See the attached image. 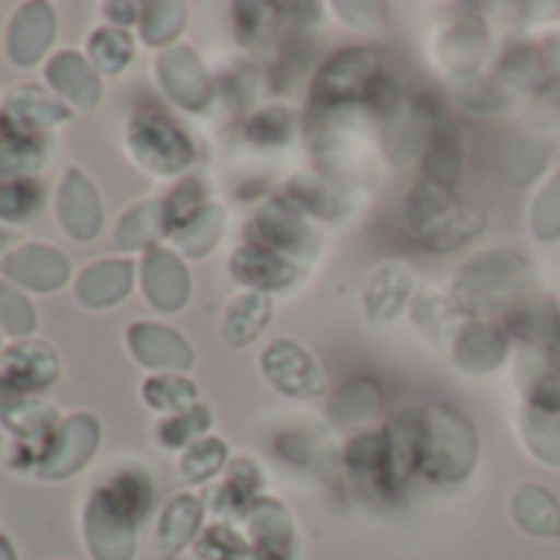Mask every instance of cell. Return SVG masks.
Segmentation results:
<instances>
[{"mask_svg": "<svg viewBox=\"0 0 560 560\" xmlns=\"http://www.w3.org/2000/svg\"><path fill=\"white\" fill-rule=\"evenodd\" d=\"M383 54L376 47H347L337 50L314 80L311 113H343L366 103L370 90L383 77Z\"/></svg>", "mask_w": 560, "mask_h": 560, "instance_id": "cell-5", "label": "cell"}, {"mask_svg": "<svg viewBox=\"0 0 560 560\" xmlns=\"http://www.w3.org/2000/svg\"><path fill=\"white\" fill-rule=\"evenodd\" d=\"M165 234H172L165 198H149L126 211V218L119 221V231H116V244L122 250H152V247H159V241Z\"/></svg>", "mask_w": 560, "mask_h": 560, "instance_id": "cell-36", "label": "cell"}, {"mask_svg": "<svg viewBox=\"0 0 560 560\" xmlns=\"http://www.w3.org/2000/svg\"><path fill=\"white\" fill-rule=\"evenodd\" d=\"M452 90L455 96L468 106V109H478V113H491L504 103V93H501V83L498 80H488L481 73L475 77H465V80H452Z\"/></svg>", "mask_w": 560, "mask_h": 560, "instance_id": "cell-56", "label": "cell"}, {"mask_svg": "<svg viewBox=\"0 0 560 560\" xmlns=\"http://www.w3.org/2000/svg\"><path fill=\"white\" fill-rule=\"evenodd\" d=\"M44 201V188L37 178H0V218L4 221H27L37 214Z\"/></svg>", "mask_w": 560, "mask_h": 560, "instance_id": "cell-52", "label": "cell"}, {"mask_svg": "<svg viewBox=\"0 0 560 560\" xmlns=\"http://www.w3.org/2000/svg\"><path fill=\"white\" fill-rule=\"evenodd\" d=\"M409 317H412L416 330H419L429 343H435L439 350H445V353L452 350L458 330H462L465 320H468V317H462V311L452 304V298H448V294H439V291H422V294L412 301Z\"/></svg>", "mask_w": 560, "mask_h": 560, "instance_id": "cell-32", "label": "cell"}, {"mask_svg": "<svg viewBox=\"0 0 560 560\" xmlns=\"http://www.w3.org/2000/svg\"><path fill=\"white\" fill-rule=\"evenodd\" d=\"M517 435L530 458H537L544 468H560V416L524 406L517 412Z\"/></svg>", "mask_w": 560, "mask_h": 560, "instance_id": "cell-40", "label": "cell"}, {"mask_svg": "<svg viewBox=\"0 0 560 560\" xmlns=\"http://www.w3.org/2000/svg\"><path fill=\"white\" fill-rule=\"evenodd\" d=\"M425 435H429V412L425 409H406L386 422V442H389L386 481L399 485L419 471L422 455H425Z\"/></svg>", "mask_w": 560, "mask_h": 560, "instance_id": "cell-23", "label": "cell"}, {"mask_svg": "<svg viewBox=\"0 0 560 560\" xmlns=\"http://www.w3.org/2000/svg\"><path fill=\"white\" fill-rule=\"evenodd\" d=\"M498 83L514 93H544L550 83V70L544 63L540 47L514 44L498 63Z\"/></svg>", "mask_w": 560, "mask_h": 560, "instance_id": "cell-38", "label": "cell"}, {"mask_svg": "<svg viewBox=\"0 0 560 560\" xmlns=\"http://www.w3.org/2000/svg\"><path fill=\"white\" fill-rule=\"evenodd\" d=\"M504 334H514L521 350H530L560 366V311L553 304H527L504 320Z\"/></svg>", "mask_w": 560, "mask_h": 560, "instance_id": "cell-31", "label": "cell"}, {"mask_svg": "<svg viewBox=\"0 0 560 560\" xmlns=\"http://www.w3.org/2000/svg\"><path fill=\"white\" fill-rule=\"evenodd\" d=\"M126 149L139 168L159 178H175L195 162V142L188 139V132L159 109H139L129 119Z\"/></svg>", "mask_w": 560, "mask_h": 560, "instance_id": "cell-6", "label": "cell"}, {"mask_svg": "<svg viewBox=\"0 0 560 560\" xmlns=\"http://www.w3.org/2000/svg\"><path fill=\"white\" fill-rule=\"evenodd\" d=\"M448 298L468 320H508L530 304L534 270L517 250H485L455 270Z\"/></svg>", "mask_w": 560, "mask_h": 560, "instance_id": "cell-2", "label": "cell"}, {"mask_svg": "<svg viewBox=\"0 0 560 560\" xmlns=\"http://www.w3.org/2000/svg\"><path fill=\"white\" fill-rule=\"evenodd\" d=\"M208 201V185L195 175H188L185 182L175 185V191L165 198V208H168V231L182 228L191 214H198Z\"/></svg>", "mask_w": 560, "mask_h": 560, "instance_id": "cell-55", "label": "cell"}, {"mask_svg": "<svg viewBox=\"0 0 560 560\" xmlns=\"http://www.w3.org/2000/svg\"><path fill=\"white\" fill-rule=\"evenodd\" d=\"M142 402L155 412L178 416L198 406V386L182 373H155L142 383Z\"/></svg>", "mask_w": 560, "mask_h": 560, "instance_id": "cell-42", "label": "cell"}, {"mask_svg": "<svg viewBox=\"0 0 560 560\" xmlns=\"http://www.w3.org/2000/svg\"><path fill=\"white\" fill-rule=\"evenodd\" d=\"M142 294L162 314L185 311L191 298V273L175 250L152 247L142 254Z\"/></svg>", "mask_w": 560, "mask_h": 560, "instance_id": "cell-17", "label": "cell"}, {"mask_svg": "<svg viewBox=\"0 0 560 560\" xmlns=\"http://www.w3.org/2000/svg\"><path fill=\"white\" fill-rule=\"evenodd\" d=\"M508 514L530 537H540V540L560 537V501L544 485L521 481L508 498Z\"/></svg>", "mask_w": 560, "mask_h": 560, "instance_id": "cell-29", "label": "cell"}, {"mask_svg": "<svg viewBox=\"0 0 560 560\" xmlns=\"http://www.w3.org/2000/svg\"><path fill=\"white\" fill-rule=\"evenodd\" d=\"M221 234H224V208L211 201L198 214H191L182 228H175L172 241H175L178 254L198 260V257H208L218 247Z\"/></svg>", "mask_w": 560, "mask_h": 560, "instance_id": "cell-41", "label": "cell"}, {"mask_svg": "<svg viewBox=\"0 0 560 560\" xmlns=\"http://www.w3.org/2000/svg\"><path fill=\"white\" fill-rule=\"evenodd\" d=\"M478 429L458 406H435L429 409V435H425V455L419 471L432 485H462L471 478L478 465Z\"/></svg>", "mask_w": 560, "mask_h": 560, "instance_id": "cell-4", "label": "cell"}, {"mask_svg": "<svg viewBox=\"0 0 560 560\" xmlns=\"http://www.w3.org/2000/svg\"><path fill=\"white\" fill-rule=\"evenodd\" d=\"M270 320H273V301H270V294L244 291V294L231 298L228 307H224V314H221V340L231 350L254 347L264 337V330L270 327Z\"/></svg>", "mask_w": 560, "mask_h": 560, "instance_id": "cell-30", "label": "cell"}, {"mask_svg": "<svg viewBox=\"0 0 560 560\" xmlns=\"http://www.w3.org/2000/svg\"><path fill=\"white\" fill-rule=\"evenodd\" d=\"M47 80H50V86H54L60 96H67L73 106H83V109L96 106L100 96H103L100 73H96L80 54H73V50H63V54H57V57L50 60Z\"/></svg>", "mask_w": 560, "mask_h": 560, "instance_id": "cell-33", "label": "cell"}, {"mask_svg": "<svg viewBox=\"0 0 560 560\" xmlns=\"http://www.w3.org/2000/svg\"><path fill=\"white\" fill-rule=\"evenodd\" d=\"M4 273L18 280V288L54 294L70 280V260L50 244H24L4 257Z\"/></svg>", "mask_w": 560, "mask_h": 560, "instance_id": "cell-19", "label": "cell"}, {"mask_svg": "<svg viewBox=\"0 0 560 560\" xmlns=\"http://www.w3.org/2000/svg\"><path fill=\"white\" fill-rule=\"evenodd\" d=\"M343 465L353 475H383L389 471V442L386 429H366L353 435L343 448Z\"/></svg>", "mask_w": 560, "mask_h": 560, "instance_id": "cell-48", "label": "cell"}, {"mask_svg": "<svg viewBox=\"0 0 560 560\" xmlns=\"http://www.w3.org/2000/svg\"><path fill=\"white\" fill-rule=\"evenodd\" d=\"M0 380L24 393L50 389L60 380V357L40 340H18L11 350H4V376Z\"/></svg>", "mask_w": 560, "mask_h": 560, "instance_id": "cell-26", "label": "cell"}, {"mask_svg": "<svg viewBox=\"0 0 560 560\" xmlns=\"http://www.w3.org/2000/svg\"><path fill=\"white\" fill-rule=\"evenodd\" d=\"M0 422H4L21 442H50L57 432V409L40 402L37 393H24L0 380Z\"/></svg>", "mask_w": 560, "mask_h": 560, "instance_id": "cell-24", "label": "cell"}, {"mask_svg": "<svg viewBox=\"0 0 560 560\" xmlns=\"http://www.w3.org/2000/svg\"><path fill=\"white\" fill-rule=\"evenodd\" d=\"M0 327L4 334L18 337V340H27V334L37 330V314H34V304L11 284L0 280Z\"/></svg>", "mask_w": 560, "mask_h": 560, "instance_id": "cell-54", "label": "cell"}, {"mask_svg": "<svg viewBox=\"0 0 560 560\" xmlns=\"http://www.w3.org/2000/svg\"><path fill=\"white\" fill-rule=\"evenodd\" d=\"M142 11H145V4H106V14L116 24H136V21H142Z\"/></svg>", "mask_w": 560, "mask_h": 560, "instance_id": "cell-58", "label": "cell"}, {"mask_svg": "<svg viewBox=\"0 0 560 560\" xmlns=\"http://www.w3.org/2000/svg\"><path fill=\"white\" fill-rule=\"evenodd\" d=\"M298 136V113L288 106H264L244 122V142L257 149H284Z\"/></svg>", "mask_w": 560, "mask_h": 560, "instance_id": "cell-43", "label": "cell"}, {"mask_svg": "<svg viewBox=\"0 0 560 560\" xmlns=\"http://www.w3.org/2000/svg\"><path fill=\"white\" fill-rule=\"evenodd\" d=\"M136 57V44L119 27H100L90 34V67L103 77H119Z\"/></svg>", "mask_w": 560, "mask_h": 560, "instance_id": "cell-46", "label": "cell"}, {"mask_svg": "<svg viewBox=\"0 0 560 560\" xmlns=\"http://www.w3.org/2000/svg\"><path fill=\"white\" fill-rule=\"evenodd\" d=\"M452 366H458L468 376H488L504 366L508 360V334L504 327L491 320H465L458 330L452 350H448Z\"/></svg>", "mask_w": 560, "mask_h": 560, "instance_id": "cell-18", "label": "cell"}, {"mask_svg": "<svg viewBox=\"0 0 560 560\" xmlns=\"http://www.w3.org/2000/svg\"><path fill=\"white\" fill-rule=\"evenodd\" d=\"M185 24H188V8L185 4H172V0H162V4H145L139 31H142V40L149 47L168 50L182 37Z\"/></svg>", "mask_w": 560, "mask_h": 560, "instance_id": "cell-47", "label": "cell"}, {"mask_svg": "<svg viewBox=\"0 0 560 560\" xmlns=\"http://www.w3.org/2000/svg\"><path fill=\"white\" fill-rule=\"evenodd\" d=\"M205 501L191 491L175 494L159 521H155V553L159 560H175L178 553H185L188 547H195L198 534L205 530Z\"/></svg>", "mask_w": 560, "mask_h": 560, "instance_id": "cell-22", "label": "cell"}, {"mask_svg": "<svg viewBox=\"0 0 560 560\" xmlns=\"http://www.w3.org/2000/svg\"><path fill=\"white\" fill-rule=\"evenodd\" d=\"M247 560H294L298 557V527L284 501L264 494L244 514Z\"/></svg>", "mask_w": 560, "mask_h": 560, "instance_id": "cell-11", "label": "cell"}, {"mask_svg": "<svg viewBox=\"0 0 560 560\" xmlns=\"http://www.w3.org/2000/svg\"><path fill=\"white\" fill-rule=\"evenodd\" d=\"M284 195L307 214L317 221H343L353 211V195L347 191V185L334 175H320V172H301L284 185Z\"/></svg>", "mask_w": 560, "mask_h": 560, "instance_id": "cell-21", "label": "cell"}, {"mask_svg": "<svg viewBox=\"0 0 560 560\" xmlns=\"http://www.w3.org/2000/svg\"><path fill=\"white\" fill-rule=\"evenodd\" d=\"M103 429L100 419L90 412H77L70 419H63L57 425V432L50 435V442L44 445L34 475L44 481H63L70 475H77L100 448Z\"/></svg>", "mask_w": 560, "mask_h": 560, "instance_id": "cell-9", "label": "cell"}, {"mask_svg": "<svg viewBox=\"0 0 560 560\" xmlns=\"http://www.w3.org/2000/svg\"><path fill=\"white\" fill-rule=\"evenodd\" d=\"M211 422H214L211 419V409L205 402H198L188 412H178V416L162 419L159 429H155V435H159V445L162 448H188V445H195L198 439L208 435Z\"/></svg>", "mask_w": 560, "mask_h": 560, "instance_id": "cell-50", "label": "cell"}, {"mask_svg": "<svg viewBox=\"0 0 560 560\" xmlns=\"http://www.w3.org/2000/svg\"><path fill=\"white\" fill-rule=\"evenodd\" d=\"M488 44H491V34L481 18H452L439 31L432 57H435V67L448 80H465V77L481 73Z\"/></svg>", "mask_w": 560, "mask_h": 560, "instance_id": "cell-12", "label": "cell"}, {"mask_svg": "<svg viewBox=\"0 0 560 560\" xmlns=\"http://www.w3.org/2000/svg\"><path fill=\"white\" fill-rule=\"evenodd\" d=\"M126 343H129V353L136 357V363H142L145 370H155V373H188L195 366L191 343L178 330H172V327L136 320L126 330Z\"/></svg>", "mask_w": 560, "mask_h": 560, "instance_id": "cell-16", "label": "cell"}, {"mask_svg": "<svg viewBox=\"0 0 560 560\" xmlns=\"http://www.w3.org/2000/svg\"><path fill=\"white\" fill-rule=\"evenodd\" d=\"M67 119H70V106L47 100L34 86L14 90L4 103V122H11V129L24 132V136H37L40 129H50L57 122H67Z\"/></svg>", "mask_w": 560, "mask_h": 560, "instance_id": "cell-34", "label": "cell"}, {"mask_svg": "<svg viewBox=\"0 0 560 560\" xmlns=\"http://www.w3.org/2000/svg\"><path fill=\"white\" fill-rule=\"evenodd\" d=\"M57 214H60L63 231L73 241L86 244V241L100 237V231H103V201H100V191L93 188V182L80 168L67 172V178L60 185V198H57Z\"/></svg>", "mask_w": 560, "mask_h": 560, "instance_id": "cell-20", "label": "cell"}, {"mask_svg": "<svg viewBox=\"0 0 560 560\" xmlns=\"http://www.w3.org/2000/svg\"><path fill=\"white\" fill-rule=\"evenodd\" d=\"M47 162V145L37 136L8 132L0 136V175L4 178H34Z\"/></svg>", "mask_w": 560, "mask_h": 560, "instance_id": "cell-45", "label": "cell"}, {"mask_svg": "<svg viewBox=\"0 0 560 560\" xmlns=\"http://www.w3.org/2000/svg\"><path fill=\"white\" fill-rule=\"evenodd\" d=\"M0 560H21L18 547H14V540L8 534H0Z\"/></svg>", "mask_w": 560, "mask_h": 560, "instance_id": "cell-59", "label": "cell"}, {"mask_svg": "<svg viewBox=\"0 0 560 560\" xmlns=\"http://www.w3.org/2000/svg\"><path fill=\"white\" fill-rule=\"evenodd\" d=\"M250 241L270 247L273 254H280V257L291 260V264H298L301 270H307L320 257V250H324L320 228H314V221L288 195L267 198L254 211Z\"/></svg>", "mask_w": 560, "mask_h": 560, "instance_id": "cell-7", "label": "cell"}, {"mask_svg": "<svg viewBox=\"0 0 560 560\" xmlns=\"http://www.w3.org/2000/svg\"><path fill=\"white\" fill-rule=\"evenodd\" d=\"M462 168H465V132L442 106L432 103L425 145H422V172H425L422 178L442 188H455V182L462 178Z\"/></svg>", "mask_w": 560, "mask_h": 560, "instance_id": "cell-14", "label": "cell"}, {"mask_svg": "<svg viewBox=\"0 0 560 560\" xmlns=\"http://www.w3.org/2000/svg\"><path fill=\"white\" fill-rule=\"evenodd\" d=\"M228 270H231V277L237 280V284H244L247 291H260V294L288 291L307 273L298 264L284 260L280 254H273L270 247H264L257 241L237 244L231 260H228Z\"/></svg>", "mask_w": 560, "mask_h": 560, "instance_id": "cell-15", "label": "cell"}, {"mask_svg": "<svg viewBox=\"0 0 560 560\" xmlns=\"http://www.w3.org/2000/svg\"><path fill=\"white\" fill-rule=\"evenodd\" d=\"M264 485H267V478H264L260 465L250 455H237L228 462L224 478L211 494V511L218 517H241L244 521V514L264 498Z\"/></svg>", "mask_w": 560, "mask_h": 560, "instance_id": "cell-25", "label": "cell"}, {"mask_svg": "<svg viewBox=\"0 0 560 560\" xmlns=\"http://www.w3.org/2000/svg\"><path fill=\"white\" fill-rule=\"evenodd\" d=\"M416 294V277L406 260H383L363 291V317L373 327H389L396 324L409 307Z\"/></svg>", "mask_w": 560, "mask_h": 560, "instance_id": "cell-13", "label": "cell"}, {"mask_svg": "<svg viewBox=\"0 0 560 560\" xmlns=\"http://www.w3.org/2000/svg\"><path fill=\"white\" fill-rule=\"evenodd\" d=\"M136 280V264L129 257L90 264L77 280V301L90 311H109L129 298Z\"/></svg>", "mask_w": 560, "mask_h": 560, "instance_id": "cell-27", "label": "cell"}, {"mask_svg": "<svg viewBox=\"0 0 560 560\" xmlns=\"http://www.w3.org/2000/svg\"><path fill=\"white\" fill-rule=\"evenodd\" d=\"M260 376L267 380V386H273L280 396L307 402V399H320L327 393V373L320 366V360L298 340H270L257 360Z\"/></svg>", "mask_w": 560, "mask_h": 560, "instance_id": "cell-8", "label": "cell"}, {"mask_svg": "<svg viewBox=\"0 0 560 560\" xmlns=\"http://www.w3.org/2000/svg\"><path fill=\"white\" fill-rule=\"evenodd\" d=\"M231 455H228V442L221 435H205L195 445H188L178 458V475L188 485H205L211 478H218L228 468Z\"/></svg>", "mask_w": 560, "mask_h": 560, "instance_id": "cell-44", "label": "cell"}, {"mask_svg": "<svg viewBox=\"0 0 560 560\" xmlns=\"http://www.w3.org/2000/svg\"><path fill=\"white\" fill-rule=\"evenodd\" d=\"M155 501V485L142 468H119L83 504V544L93 560H136L139 527Z\"/></svg>", "mask_w": 560, "mask_h": 560, "instance_id": "cell-1", "label": "cell"}, {"mask_svg": "<svg viewBox=\"0 0 560 560\" xmlns=\"http://www.w3.org/2000/svg\"><path fill=\"white\" fill-rule=\"evenodd\" d=\"M191 550L198 560H247V537L231 521H214L198 534Z\"/></svg>", "mask_w": 560, "mask_h": 560, "instance_id": "cell-51", "label": "cell"}, {"mask_svg": "<svg viewBox=\"0 0 560 560\" xmlns=\"http://www.w3.org/2000/svg\"><path fill=\"white\" fill-rule=\"evenodd\" d=\"M280 8L277 4H237L234 8V34H237V44H264L273 37L277 24H280Z\"/></svg>", "mask_w": 560, "mask_h": 560, "instance_id": "cell-53", "label": "cell"}, {"mask_svg": "<svg viewBox=\"0 0 560 560\" xmlns=\"http://www.w3.org/2000/svg\"><path fill=\"white\" fill-rule=\"evenodd\" d=\"M517 383L524 393V406L540 409L547 416H560V366L557 363H550L530 350H521Z\"/></svg>", "mask_w": 560, "mask_h": 560, "instance_id": "cell-35", "label": "cell"}, {"mask_svg": "<svg viewBox=\"0 0 560 560\" xmlns=\"http://www.w3.org/2000/svg\"><path fill=\"white\" fill-rule=\"evenodd\" d=\"M402 221H406V231L422 247L448 254V250H458V247L471 244L475 237H481L488 218L478 208L458 205L452 188H442V185L422 178L406 195Z\"/></svg>", "mask_w": 560, "mask_h": 560, "instance_id": "cell-3", "label": "cell"}, {"mask_svg": "<svg viewBox=\"0 0 560 560\" xmlns=\"http://www.w3.org/2000/svg\"><path fill=\"white\" fill-rule=\"evenodd\" d=\"M8 244H14V231H8V228H0V250H4Z\"/></svg>", "mask_w": 560, "mask_h": 560, "instance_id": "cell-60", "label": "cell"}, {"mask_svg": "<svg viewBox=\"0 0 560 560\" xmlns=\"http://www.w3.org/2000/svg\"><path fill=\"white\" fill-rule=\"evenodd\" d=\"M380 409H383V389H380L373 380L343 383V386L327 399V416H330V422H337L340 429L363 425V422H370Z\"/></svg>", "mask_w": 560, "mask_h": 560, "instance_id": "cell-39", "label": "cell"}, {"mask_svg": "<svg viewBox=\"0 0 560 560\" xmlns=\"http://www.w3.org/2000/svg\"><path fill=\"white\" fill-rule=\"evenodd\" d=\"M340 21L360 34H386V8L373 4V0H347V4H334Z\"/></svg>", "mask_w": 560, "mask_h": 560, "instance_id": "cell-57", "label": "cell"}, {"mask_svg": "<svg viewBox=\"0 0 560 560\" xmlns=\"http://www.w3.org/2000/svg\"><path fill=\"white\" fill-rule=\"evenodd\" d=\"M57 37V18L50 4H24L8 27V57L18 67H34Z\"/></svg>", "mask_w": 560, "mask_h": 560, "instance_id": "cell-28", "label": "cell"}, {"mask_svg": "<svg viewBox=\"0 0 560 560\" xmlns=\"http://www.w3.org/2000/svg\"><path fill=\"white\" fill-rule=\"evenodd\" d=\"M155 77H159V86L165 90V96L188 113H205L214 100V80H211L208 67L185 44H175L159 54Z\"/></svg>", "mask_w": 560, "mask_h": 560, "instance_id": "cell-10", "label": "cell"}, {"mask_svg": "<svg viewBox=\"0 0 560 560\" xmlns=\"http://www.w3.org/2000/svg\"><path fill=\"white\" fill-rule=\"evenodd\" d=\"M550 155H553L550 136H540V132L517 136V139H511L508 149L501 152L504 178H508L511 185H530V182H537V178L547 172Z\"/></svg>", "mask_w": 560, "mask_h": 560, "instance_id": "cell-37", "label": "cell"}, {"mask_svg": "<svg viewBox=\"0 0 560 560\" xmlns=\"http://www.w3.org/2000/svg\"><path fill=\"white\" fill-rule=\"evenodd\" d=\"M527 231L530 237L550 244L560 237V168L537 188L527 208Z\"/></svg>", "mask_w": 560, "mask_h": 560, "instance_id": "cell-49", "label": "cell"}]
</instances>
